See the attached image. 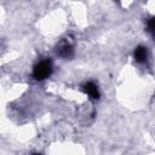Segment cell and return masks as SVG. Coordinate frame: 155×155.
Instances as JSON below:
<instances>
[{
  "label": "cell",
  "mask_w": 155,
  "mask_h": 155,
  "mask_svg": "<svg viewBox=\"0 0 155 155\" xmlns=\"http://www.w3.org/2000/svg\"><path fill=\"white\" fill-rule=\"evenodd\" d=\"M52 71V63L50 59H42L38 64H35L33 69V76L36 80H44L51 75Z\"/></svg>",
  "instance_id": "6da1fadb"
},
{
  "label": "cell",
  "mask_w": 155,
  "mask_h": 155,
  "mask_svg": "<svg viewBox=\"0 0 155 155\" xmlns=\"http://www.w3.org/2000/svg\"><path fill=\"white\" fill-rule=\"evenodd\" d=\"M57 54L63 58V59H68V58H71L73 54H74V48H73V45L68 41V40H63L58 44L57 46Z\"/></svg>",
  "instance_id": "7a4b0ae2"
},
{
  "label": "cell",
  "mask_w": 155,
  "mask_h": 155,
  "mask_svg": "<svg viewBox=\"0 0 155 155\" xmlns=\"http://www.w3.org/2000/svg\"><path fill=\"white\" fill-rule=\"evenodd\" d=\"M82 90H84V92H85L86 94H88L91 98H93V99H98V98H99V91H98V87H97V85H96L94 82L88 81V82L84 84V85H82Z\"/></svg>",
  "instance_id": "3957f363"
},
{
  "label": "cell",
  "mask_w": 155,
  "mask_h": 155,
  "mask_svg": "<svg viewBox=\"0 0 155 155\" xmlns=\"http://www.w3.org/2000/svg\"><path fill=\"white\" fill-rule=\"evenodd\" d=\"M133 54H134L136 62H138V63H144V62L147 61V58H148L147 47H144V46H138V47H136Z\"/></svg>",
  "instance_id": "277c9868"
},
{
  "label": "cell",
  "mask_w": 155,
  "mask_h": 155,
  "mask_svg": "<svg viewBox=\"0 0 155 155\" xmlns=\"http://www.w3.org/2000/svg\"><path fill=\"white\" fill-rule=\"evenodd\" d=\"M147 30L151 34V36L155 40V17H153V18H150L148 21V23H147Z\"/></svg>",
  "instance_id": "5b68a950"
},
{
  "label": "cell",
  "mask_w": 155,
  "mask_h": 155,
  "mask_svg": "<svg viewBox=\"0 0 155 155\" xmlns=\"http://www.w3.org/2000/svg\"><path fill=\"white\" fill-rule=\"evenodd\" d=\"M34 155H40V154H34Z\"/></svg>",
  "instance_id": "8992f818"
}]
</instances>
